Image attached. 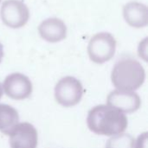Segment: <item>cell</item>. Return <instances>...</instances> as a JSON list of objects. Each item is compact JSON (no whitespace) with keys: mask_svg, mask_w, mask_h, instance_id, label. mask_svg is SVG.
<instances>
[{"mask_svg":"<svg viewBox=\"0 0 148 148\" xmlns=\"http://www.w3.org/2000/svg\"><path fill=\"white\" fill-rule=\"evenodd\" d=\"M87 125L95 134L114 136L126 131L128 121L126 114L117 109L108 105H98L89 110Z\"/></svg>","mask_w":148,"mask_h":148,"instance_id":"cell-1","label":"cell"},{"mask_svg":"<svg viewBox=\"0 0 148 148\" xmlns=\"http://www.w3.org/2000/svg\"><path fill=\"white\" fill-rule=\"evenodd\" d=\"M145 79V69L139 61L131 57L120 59L111 73L113 85L121 91H135L144 84Z\"/></svg>","mask_w":148,"mask_h":148,"instance_id":"cell-2","label":"cell"},{"mask_svg":"<svg viewBox=\"0 0 148 148\" xmlns=\"http://www.w3.org/2000/svg\"><path fill=\"white\" fill-rule=\"evenodd\" d=\"M116 40L108 32H100L91 37L88 44V54L90 60L96 64L110 61L116 50Z\"/></svg>","mask_w":148,"mask_h":148,"instance_id":"cell-3","label":"cell"},{"mask_svg":"<svg viewBox=\"0 0 148 148\" xmlns=\"http://www.w3.org/2000/svg\"><path fill=\"white\" fill-rule=\"evenodd\" d=\"M83 95L82 82L73 76H65L58 81L55 87V98L64 108L76 106Z\"/></svg>","mask_w":148,"mask_h":148,"instance_id":"cell-4","label":"cell"},{"mask_svg":"<svg viewBox=\"0 0 148 148\" xmlns=\"http://www.w3.org/2000/svg\"><path fill=\"white\" fill-rule=\"evenodd\" d=\"M3 23L10 29H20L29 19V10L21 0H5L0 8Z\"/></svg>","mask_w":148,"mask_h":148,"instance_id":"cell-5","label":"cell"},{"mask_svg":"<svg viewBox=\"0 0 148 148\" xmlns=\"http://www.w3.org/2000/svg\"><path fill=\"white\" fill-rule=\"evenodd\" d=\"M3 92L10 99L22 101L32 94V82L28 76L22 73H12L7 75L2 85Z\"/></svg>","mask_w":148,"mask_h":148,"instance_id":"cell-6","label":"cell"},{"mask_svg":"<svg viewBox=\"0 0 148 148\" xmlns=\"http://www.w3.org/2000/svg\"><path fill=\"white\" fill-rule=\"evenodd\" d=\"M10 148H36L38 134L35 127L29 122L16 124L9 134Z\"/></svg>","mask_w":148,"mask_h":148,"instance_id":"cell-7","label":"cell"},{"mask_svg":"<svg viewBox=\"0 0 148 148\" xmlns=\"http://www.w3.org/2000/svg\"><path fill=\"white\" fill-rule=\"evenodd\" d=\"M107 105L117 109L123 114H133L141 105L140 95L134 91L114 90L107 97Z\"/></svg>","mask_w":148,"mask_h":148,"instance_id":"cell-8","label":"cell"},{"mask_svg":"<svg viewBox=\"0 0 148 148\" xmlns=\"http://www.w3.org/2000/svg\"><path fill=\"white\" fill-rule=\"evenodd\" d=\"M40 36L50 43L59 42L67 37V26L58 17H49L43 20L38 26Z\"/></svg>","mask_w":148,"mask_h":148,"instance_id":"cell-9","label":"cell"},{"mask_svg":"<svg viewBox=\"0 0 148 148\" xmlns=\"http://www.w3.org/2000/svg\"><path fill=\"white\" fill-rule=\"evenodd\" d=\"M123 17L130 27L145 28L148 24L147 6L140 2H129L123 7Z\"/></svg>","mask_w":148,"mask_h":148,"instance_id":"cell-10","label":"cell"},{"mask_svg":"<svg viewBox=\"0 0 148 148\" xmlns=\"http://www.w3.org/2000/svg\"><path fill=\"white\" fill-rule=\"evenodd\" d=\"M19 123V114L11 106L0 104V132L9 135L14 127Z\"/></svg>","mask_w":148,"mask_h":148,"instance_id":"cell-11","label":"cell"},{"mask_svg":"<svg viewBox=\"0 0 148 148\" xmlns=\"http://www.w3.org/2000/svg\"><path fill=\"white\" fill-rule=\"evenodd\" d=\"M134 138L129 134H120L114 136L108 140L106 148H134Z\"/></svg>","mask_w":148,"mask_h":148,"instance_id":"cell-12","label":"cell"},{"mask_svg":"<svg viewBox=\"0 0 148 148\" xmlns=\"http://www.w3.org/2000/svg\"><path fill=\"white\" fill-rule=\"evenodd\" d=\"M138 53L140 58H142L145 62L147 61V38L142 40L138 48Z\"/></svg>","mask_w":148,"mask_h":148,"instance_id":"cell-13","label":"cell"},{"mask_svg":"<svg viewBox=\"0 0 148 148\" xmlns=\"http://www.w3.org/2000/svg\"><path fill=\"white\" fill-rule=\"evenodd\" d=\"M147 133H143L135 140L134 148H147Z\"/></svg>","mask_w":148,"mask_h":148,"instance_id":"cell-14","label":"cell"},{"mask_svg":"<svg viewBox=\"0 0 148 148\" xmlns=\"http://www.w3.org/2000/svg\"><path fill=\"white\" fill-rule=\"evenodd\" d=\"M3 47L2 43L0 42V63L3 60Z\"/></svg>","mask_w":148,"mask_h":148,"instance_id":"cell-15","label":"cell"},{"mask_svg":"<svg viewBox=\"0 0 148 148\" xmlns=\"http://www.w3.org/2000/svg\"><path fill=\"white\" fill-rule=\"evenodd\" d=\"M2 95H3V88H2V85L0 83V99L2 97Z\"/></svg>","mask_w":148,"mask_h":148,"instance_id":"cell-16","label":"cell"},{"mask_svg":"<svg viewBox=\"0 0 148 148\" xmlns=\"http://www.w3.org/2000/svg\"><path fill=\"white\" fill-rule=\"evenodd\" d=\"M1 1H2V0H0V3H1Z\"/></svg>","mask_w":148,"mask_h":148,"instance_id":"cell-17","label":"cell"}]
</instances>
